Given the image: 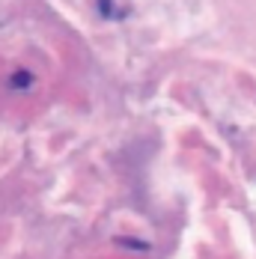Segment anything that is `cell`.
Wrapping results in <instances>:
<instances>
[{
  "label": "cell",
  "mask_w": 256,
  "mask_h": 259,
  "mask_svg": "<svg viewBox=\"0 0 256 259\" xmlns=\"http://www.w3.org/2000/svg\"><path fill=\"white\" fill-rule=\"evenodd\" d=\"M9 83H12L15 90H27V87L33 83V75H30V72H15V75H12V80H9Z\"/></svg>",
  "instance_id": "cell-1"
},
{
  "label": "cell",
  "mask_w": 256,
  "mask_h": 259,
  "mask_svg": "<svg viewBox=\"0 0 256 259\" xmlns=\"http://www.w3.org/2000/svg\"><path fill=\"white\" fill-rule=\"evenodd\" d=\"M99 3H102V12H104V15H110V0H99Z\"/></svg>",
  "instance_id": "cell-2"
}]
</instances>
